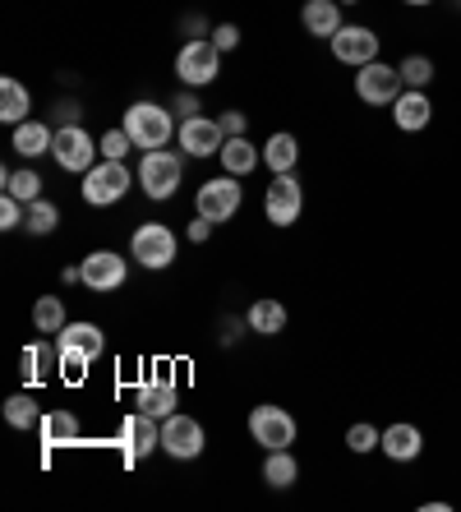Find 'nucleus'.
<instances>
[{
  "mask_svg": "<svg viewBox=\"0 0 461 512\" xmlns=\"http://www.w3.org/2000/svg\"><path fill=\"white\" fill-rule=\"evenodd\" d=\"M457 5H461V0H457Z\"/></svg>",
  "mask_w": 461,
  "mask_h": 512,
  "instance_id": "nucleus-45",
  "label": "nucleus"
},
{
  "mask_svg": "<svg viewBox=\"0 0 461 512\" xmlns=\"http://www.w3.org/2000/svg\"><path fill=\"white\" fill-rule=\"evenodd\" d=\"M51 143H56V130H51V125H42V120H24V125H14V153L19 157H28V162H33V157H47L51 153Z\"/></svg>",
  "mask_w": 461,
  "mask_h": 512,
  "instance_id": "nucleus-21",
  "label": "nucleus"
},
{
  "mask_svg": "<svg viewBox=\"0 0 461 512\" xmlns=\"http://www.w3.org/2000/svg\"><path fill=\"white\" fill-rule=\"evenodd\" d=\"M217 157H222V171H226V176H249V171H254V167L263 162V153L245 139V134L226 139V143H222V153H217Z\"/></svg>",
  "mask_w": 461,
  "mask_h": 512,
  "instance_id": "nucleus-24",
  "label": "nucleus"
},
{
  "mask_svg": "<svg viewBox=\"0 0 461 512\" xmlns=\"http://www.w3.org/2000/svg\"><path fill=\"white\" fill-rule=\"evenodd\" d=\"M60 282H65V286L83 282V268H60Z\"/></svg>",
  "mask_w": 461,
  "mask_h": 512,
  "instance_id": "nucleus-42",
  "label": "nucleus"
},
{
  "mask_svg": "<svg viewBox=\"0 0 461 512\" xmlns=\"http://www.w3.org/2000/svg\"><path fill=\"white\" fill-rule=\"evenodd\" d=\"M337 5H360V0H337Z\"/></svg>",
  "mask_w": 461,
  "mask_h": 512,
  "instance_id": "nucleus-44",
  "label": "nucleus"
},
{
  "mask_svg": "<svg viewBox=\"0 0 461 512\" xmlns=\"http://www.w3.org/2000/svg\"><path fill=\"white\" fill-rule=\"evenodd\" d=\"M176 116H180V120L199 116V97H194V88H185V93H176Z\"/></svg>",
  "mask_w": 461,
  "mask_h": 512,
  "instance_id": "nucleus-40",
  "label": "nucleus"
},
{
  "mask_svg": "<svg viewBox=\"0 0 461 512\" xmlns=\"http://www.w3.org/2000/svg\"><path fill=\"white\" fill-rule=\"evenodd\" d=\"M37 434H42V443H74L79 439V416L74 411H47V416L37 420Z\"/></svg>",
  "mask_w": 461,
  "mask_h": 512,
  "instance_id": "nucleus-28",
  "label": "nucleus"
},
{
  "mask_svg": "<svg viewBox=\"0 0 461 512\" xmlns=\"http://www.w3.org/2000/svg\"><path fill=\"white\" fill-rule=\"evenodd\" d=\"M120 443H125V462H143L148 453L162 448V425L148 411H134L125 425H120Z\"/></svg>",
  "mask_w": 461,
  "mask_h": 512,
  "instance_id": "nucleus-15",
  "label": "nucleus"
},
{
  "mask_svg": "<svg viewBox=\"0 0 461 512\" xmlns=\"http://www.w3.org/2000/svg\"><path fill=\"white\" fill-rule=\"evenodd\" d=\"M397 70H402V84L406 88H429V84H434V60H429V56H406Z\"/></svg>",
  "mask_w": 461,
  "mask_h": 512,
  "instance_id": "nucleus-34",
  "label": "nucleus"
},
{
  "mask_svg": "<svg viewBox=\"0 0 461 512\" xmlns=\"http://www.w3.org/2000/svg\"><path fill=\"white\" fill-rule=\"evenodd\" d=\"M402 5H411V10H425V5H434V0H402Z\"/></svg>",
  "mask_w": 461,
  "mask_h": 512,
  "instance_id": "nucleus-43",
  "label": "nucleus"
},
{
  "mask_svg": "<svg viewBox=\"0 0 461 512\" xmlns=\"http://www.w3.org/2000/svg\"><path fill=\"white\" fill-rule=\"evenodd\" d=\"M0 185H5V194H14L19 203L42 199V176H37V171H0Z\"/></svg>",
  "mask_w": 461,
  "mask_h": 512,
  "instance_id": "nucleus-30",
  "label": "nucleus"
},
{
  "mask_svg": "<svg viewBox=\"0 0 461 512\" xmlns=\"http://www.w3.org/2000/svg\"><path fill=\"white\" fill-rule=\"evenodd\" d=\"M332 56L342 60V65H351V70H360V65H369V60H379V33L365 24H342L337 33L328 37Z\"/></svg>",
  "mask_w": 461,
  "mask_h": 512,
  "instance_id": "nucleus-12",
  "label": "nucleus"
},
{
  "mask_svg": "<svg viewBox=\"0 0 461 512\" xmlns=\"http://www.w3.org/2000/svg\"><path fill=\"white\" fill-rule=\"evenodd\" d=\"M28 111H33V97H28V88L19 84V79H0V120L5 125H24Z\"/></svg>",
  "mask_w": 461,
  "mask_h": 512,
  "instance_id": "nucleus-25",
  "label": "nucleus"
},
{
  "mask_svg": "<svg viewBox=\"0 0 461 512\" xmlns=\"http://www.w3.org/2000/svg\"><path fill=\"white\" fill-rule=\"evenodd\" d=\"M300 24H305L309 37H332L342 28V5H337V0H305Z\"/></svg>",
  "mask_w": 461,
  "mask_h": 512,
  "instance_id": "nucleus-23",
  "label": "nucleus"
},
{
  "mask_svg": "<svg viewBox=\"0 0 461 512\" xmlns=\"http://www.w3.org/2000/svg\"><path fill=\"white\" fill-rule=\"evenodd\" d=\"M60 227V208L51 199H37L28 203V213H24V231L28 236H51V231Z\"/></svg>",
  "mask_w": 461,
  "mask_h": 512,
  "instance_id": "nucleus-31",
  "label": "nucleus"
},
{
  "mask_svg": "<svg viewBox=\"0 0 461 512\" xmlns=\"http://www.w3.org/2000/svg\"><path fill=\"white\" fill-rule=\"evenodd\" d=\"M217 125L226 130V139H236V134H245V111H222Z\"/></svg>",
  "mask_w": 461,
  "mask_h": 512,
  "instance_id": "nucleus-39",
  "label": "nucleus"
},
{
  "mask_svg": "<svg viewBox=\"0 0 461 512\" xmlns=\"http://www.w3.org/2000/svg\"><path fill=\"white\" fill-rule=\"evenodd\" d=\"M429 120H434V102H429L425 88H406V93L392 102V125H397L402 134L429 130Z\"/></svg>",
  "mask_w": 461,
  "mask_h": 512,
  "instance_id": "nucleus-18",
  "label": "nucleus"
},
{
  "mask_svg": "<svg viewBox=\"0 0 461 512\" xmlns=\"http://www.w3.org/2000/svg\"><path fill=\"white\" fill-rule=\"evenodd\" d=\"M346 448H351L355 457L374 453V448H383V429H374V425H369V420H360V425H351V429H346Z\"/></svg>",
  "mask_w": 461,
  "mask_h": 512,
  "instance_id": "nucleus-33",
  "label": "nucleus"
},
{
  "mask_svg": "<svg viewBox=\"0 0 461 512\" xmlns=\"http://www.w3.org/2000/svg\"><path fill=\"white\" fill-rule=\"evenodd\" d=\"M65 323H70V319H65V300H60V296H42L33 305V328H37V333L56 337Z\"/></svg>",
  "mask_w": 461,
  "mask_h": 512,
  "instance_id": "nucleus-29",
  "label": "nucleus"
},
{
  "mask_svg": "<svg viewBox=\"0 0 461 512\" xmlns=\"http://www.w3.org/2000/svg\"><path fill=\"white\" fill-rule=\"evenodd\" d=\"M176 406H180V388H176V379H171L166 370H157L153 379L139 383V411L166 420V416H176Z\"/></svg>",
  "mask_w": 461,
  "mask_h": 512,
  "instance_id": "nucleus-17",
  "label": "nucleus"
},
{
  "mask_svg": "<svg viewBox=\"0 0 461 512\" xmlns=\"http://www.w3.org/2000/svg\"><path fill=\"white\" fill-rule=\"evenodd\" d=\"M383 453L392 462H415V457L425 453V434L411 425V420H397V425L383 429Z\"/></svg>",
  "mask_w": 461,
  "mask_h": 512,
  "instance_id": "nucleus-19",
  "label": "nucleus"
},
{
  "mask_svg": "<svg viewBox=\"0 0 461 512\" xmlns=\"http://www.w3.org/2000/svg\"><path fill=\"white\" fill-rule=\"evenodd\" d=\"M180 148L190 157H213L222 153V143H226V130L217 125L213 116H190V120H180Z\"/></svg>",
  "mask_w": 461,
  "mask_h": 512,
  "instance_id": "nucleus-16",
  "label": "nucleus"
},
{
  "mask_svg": "<svg viewBox=\"0 0 461 512\" xmlns=\"http://www.w3.org/2000/svg\"><path fill=\"white\" fill-rule=\"evenodd\" d=\"M97 148H102V157H111V162H125V153L134 148V139L125 134V125H120V130H107V134H102V143H97Z\"/></svg>",
  "mask_w": 461,
  "mask_h": 512,
  "instance_id": "nucleus-35",
  "label": "nucleus"
},
{
  "mask_svg": "<svg viewBox=\"0 0 461 512\" xmlns=\"http://www.w3.org/2000/svg\"><path fill=\"white\" fill-rule=\"evenodd\" d=\"M263 480H268L272 489H291L300 480V462L291 457V448H272L268 457H263Z\"/></svg>",
  "mask_w": 461,
  "mask_h": 512,
  "instance_id": "nucleus-27",
  "label": "nucleus"
},
{
  "mask_svg": "<svg viewBox=\"0 0 461 512\" xmlns=\"http://www.w3.org/2000/svg\"><path fill=\"white\" fill-rule=\"evenodd\" d=\"M24 213H28V203H19L14 194H5V199H0V227H5V231L24 227Z\"/></svg>",
  "mask_w": 461,
  "mask_h": 512,
  "instance_id": "nucleus-36",
  "label": "nucleus"
},
{
  "mask_svg": "<svg viewBox=\"0 0 461 512\" xmlns=\"http://www.w3.org/2000/svg\"><path fill=\"white\" fill-rule=\"evenodd\" d=\"M203 425L194 416H185V411H176V416L162 420V453L176 457V462H194V457L203 453Z\"/></svg>",
  "mask_w": 461,
  "mask_h": 512,
  "instance_id": "nucleus-13",
  "label": "nucleus"
},
{
  "mask_svg": "<svg viewBox=\"0 0 461 512\" xmlns=\"http://www.w3.org/2000/svg\"><path fill=\"white\" fill-rule=\"evenodd\" d=\"M286 305L282 300H272V296H263V300H254L245 310V328L249 333H259V337H277V333H286Z\"/></svg>",
  "mask_w": 461,
  "mask_h": 512,
  "instance_id": "nucleus-20",
  "label": "nucleus"
},
{
  "mask_svg": "<svg viewBox=\"0 0 461 512\" xmlns=\"http://www.w3.org/2000/svg\"><path fill=\"white\" fill-rule=\"evenodd\" d=\"M222 74V51L208 37H190L185 47L176 51V79L185 88H208Z\"/></svg>",
  "mask_w": 461,
  "mask_h": 512,
  "instance_id": "nucleus-4",
  "label": "nucleus"
},
{
  "mask_svg": "<svg viewBox=\"0 0 461 512\" xmlns=\"http://www.w3.org/2000/svg\"><path fill=\"white\" fill-rule=\"evenodd\" d=\"M130 185H134L130 167L102 157V162L83 176V203H93V208H111V203H120L125 194H130Z\"/></svg>",
  "mask_w": 461,
  "mask_h": 512,
  "instance_id": "nucleus-7",
  "label": "nucleus"
},
{
  "mask_svg": "<svg viewBox=\"0 0 461 512\" xmlns=\"http://www.w3.org/2000/svg\"><path fill=\"white\" fill-rule=\"evenodd\" d=\"M130 254L139 259V268L162 273V268L176 263V231L166 227V222H143V227L130 236Z\"/></svg>",
  "mask_w": 461,
  "mask_h": 512,
  "instance_id": "nucleus-9",
  "label": "nucleus"
},
{
  "mask_svg": "<svg viewBox=\"0 0 461 512\" xmlns=\"http://www.w3.org/2000/svg\"><path fill=\"white\" fill-rule=\"evenodd\" d=\"M51 370H60V346H56V337H51V342H28L24 346V379L37 388V383L51 379Z\"/></svg>",
  "mask_w": 461,
  "mask_h": 512,
  "instance_id": "nucleus-22",
  "label": "nucleus"
},
{
  "mask_svg": "<svg viewBox=\"0 0 461 512\" xmlns=\"http://www.w3.org/2000/svg\"><path fill=\"white\" fill-rule=\"evenodd\" d=\"M97 139L83 125H60L56 130V143H51V157H56L60 171H74V176H88L97 167Z\"/></svg>",
  "mask_w": 461,
  "mask_h": 512,
  "instance_id": "nucleus-6",
  "label": "nucleus"
},
{
  "mask_svg": "<svg viewBox=\"0 0 461 512\" xmlns=\"http://www.w3.org/2000/svg\"><path fill=\"white\" fill-rule=\"evenodd\" d=\"M213 42H217V51H236L240 47V28L236 24H217L213 28Z\"/></svg>",
  "mask_w": 461,
  "mask_h": 512,
  "instance_id": "nucleus-37",
  "label": "nucleus"
},
{
  "mask_svg": "<svg viewBox=\"0 0 461 512\" xmlns=\"http://www.w3.org/2000/svg\"><path fill=\"white\" fill-rule=\"evenodd\" d=\"M213 227H217V222H208V217H194V222H190V240H194V245H203V240H208V236H213Z\"/></svg>",
  "mask_w": 461,
  "mask_h": 512,
  "instance_id": "nucleus-41",
  "label": "nucleus"
},
{
  "mask_svg": "<svg viewBox=\"0 0 461 512\" xmlns=\"http://www.w3.org/2000/svg\"><path fill=\"white\" fill-rule=\"evenodd\" d=\"M263 162L272 167V176H286V171H296V162H300L296 134H272V139L263 143Z\"/></svg>",
  "mask_w": 461,
  "mask_h": 512,
  "instance_id": "nucleus-26",
  "label": "nucleus"
},
{
  "mask_svg": "<svg viewBox=\"0 0 461 512\" xmlns=\"http://www.w3.org/2000/svg\"><path fill=\"white\" fill-rule=\"evenodd\" d=\"M240 203H245V194H240V176H217V180H203L199 185V199H194V208H199L208 222H231V217L240 213Z\"/></svg>",
  "mask_w": 461,
  "mask_h": 512,
  "instance_id": "nucleus-11",
  "label": "nucleus"
},
{
  "mask_svg": "<svg viewBox=\"0 0 461 512\" xmlns=\"http://www.w3.org/2000/svg\"><path fill=\"white\" fill-rule=\"evenodd\" d=\"M79 116H83V107L74 102V97H65V102H56V130L60 125H79Z\"/></svg>",
  "mask_w": 461,
  "mask_h": 512,
  "instance_id": "nucleus-38",
  "label": "nucleus"
},
{
  "mask_svg": "<svg viewBox=\"0 0 461 512\" xmlns=\"http://www.w3.org/2000/svg\"><path fill=\"white\" fill-rule=\"evenodd\" d=\"M5 420H10L14 429H33L37 420H42V411H37V397L33 393H14L10 402H5Z\"/></svg>",
  "mask_w": 461,
  "mask_h": 512,
  "instance_id": "nucleus-32",
  "label": "nucleus"
},
{
  "mask_svg": "<svg viewBox=\"0 0 461 512\" xmlns=\"http://www.w3.org/2000/svg\"><path fill=\"white\" fill-rule=\"evenodd\" d=\"M180 180H185V162H180V153H171V148H153V153L139 157V185L148 199L166 203L176 199Z\"/></svg>",
  "mask_w": 461,
  "mask_h": 512,
  "instance_id": "nucleus-3",
  "label": "nucleus"
},
{
  "mask_svg": "<svg viewBox=\"0 0 461 512\" xmlns=\"http://www.w3.org/2000/svg\"><path fill=\"white\" fill-rule=\"evenodd\" d=\"M300 213H305V185L296 180V171L272 176L268 194H263V217H268L272 227H296Z\"/></svg>",
  "mask_w": 461,
  "mask_h": 512,
  "instance_id": "nucleus-10",
  "label": "nucleus"
},
{
  "mask_svg": "<svg viewBox=\"0 0 461 512\" xmlns=\"http://www.w3.org/2000/svg\"><path fill=\"white\" fill-rule=\"evenodd\" d=\"M402 93H406V84H402V70H397V65L369 60V65L355 70V97H360L365 107H392Z\"/></svg>",
  "mask_w": 461,
  "mask_h": 512,
  "instance_id": "nucleus-5",
  "label": "nucleus"
},
{
  "mask_svg": "<svg viewBox=\"0 0 461 512\" xmlns=\"http://www.w3.org/2000/svg\"><path fill=\"white\" fill-rule=\"evenodd\" d=\"M79 268H83V286H88L93 296H107V291L125 286V277H130V263L120 259L116 250H93Z\"/></svg>",
  "mask_w": 461,
  "mask_h": 512,
  "instance_id": "nucleus-14",
  "label": "nucleus"
},
{
  "mask_svg": "<svg viewBox=\"0 0 461 512\" xmlns=\"http://www.w3.org/2000/svg\"><path fill=\"white\" fill-rule=\"evenodd\" d=\"M56 346H60V370L70 374V379H79V374L107 351V333H102L97 323L79 319V323H65V328H60Z\"/></svg>",
  "mask_w": 461,
  "mask_h": 512,
  "instance_id": "nucleus-1",
  "label": "nucleus"
},
{
  "mask_svg": "<svg viewBox=\"0 0 461 512\" xmlns=\"http://www.w3.org/2000/svg\"><path fill=\"white\" fill-rule=\"evenodd\" d=\"M249 434H254V443H259L263 453H272V448H291L296 434H300V425H296V416H291L286 406L263 402V406L249 411Z\"/></svg>",
  "mask_w": 461,
  "mask_h": 512,
  "instance_id": "nucleus-8",
  "label": "nucleus"
},
{
  "mask_svg": "<svg viewBox=\"0 0 461 512\" xmlns=\"http://www.w3.org/2000/svg\"><path fill=\"white\" fill-rule=\"evenodd\" d=\"M125 134L134 139V148H143V153H153V148H166L171 143V134H176V120H171V111L157 107V102H134L130 111H125Z\"/></svg>",
  "mask_w": 461,
  "mask_h": 512,
  "instance_id": "nucleus-2",
  "label": "nucleus"
}]
</instances>
